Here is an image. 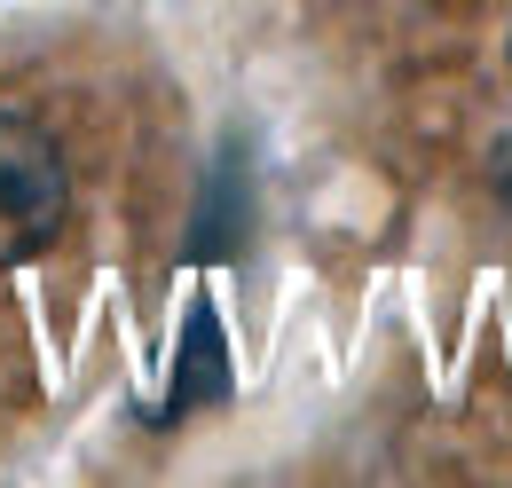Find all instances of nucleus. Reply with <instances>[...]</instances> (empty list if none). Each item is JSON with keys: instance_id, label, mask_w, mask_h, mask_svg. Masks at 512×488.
<instances>
[{"instance_id": "1", "label": "nucleus", "mask_w": 512, "mask_h": 488, "mask_svg": "<svg viewBox=\"0 0 512 488\" xmlns=\"http://www.w3.org/2000/svg\"><path fill=\"white\" fill-rule=\"evenodd\" d=\"M71 213V166L56 134L24 111H0V268L56 244Z\"/></svg>"}, {"instance_id": "3", "label": "nucleus", "mask_w": 512, "mask_h": 488, "mask_svg": "<svg viewBox=\"0 0 512 488\" xmlns=\"http://www.w3.org/2000/svg\"><path fill=\"white\" fill-rule=\"evenodd\" d=\"M505 174H512V158H505ZM505 197H512V182H505Z\"/></svg>"}, {"instance_id": "2", "label": "nucleus", "mask_w": 512, "mask_h": 488, "mask_svg": "<svg viewBox=\"0 0 512 488\" xmlns=\"http://www.w3.org/2000/svg\"><path fill=\"white\" fill-rule=\"evenodd\" d=\"M221 339H213V315H190V347H182V386H174V410H190L197 394H221Z\"/></svg>"}]
</instances>
